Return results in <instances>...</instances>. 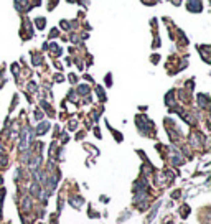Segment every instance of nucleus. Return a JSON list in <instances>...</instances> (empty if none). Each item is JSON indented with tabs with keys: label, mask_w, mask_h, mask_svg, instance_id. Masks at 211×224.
I'll return each instance as SVG.
<instances>
[{
	"label": "nucleus",
	"mask_w": 211,
	"mask_h": 224,
	"mask_svg": "<svg viewBox=\"0 0 211 224\" xmlns=\"http://www.w3.org/2000/svg\"><path fill=\"white\" fill-rule=\"evenodd\" d=\"M69 204L74 206V208H78V206L83 204V198H69Z\"/></svg>",
	"instance_id": "f257e3e1"
},
{
	"label": "nucleus",
	"mask_w": 211,
	"mask_h": 224,
	"mask_svg": "<svg viewBox=\"0 0 211 224\" xmlns=\"http://www.w3.org/2000/svg\"><path fill=\"white\" fill-rule=\"evenodd\" d=\"M48 127H50V125H48L46 122H45V124H41V127H38V133H40V135H43V133L48 130Z\"/></svg>",
	"instance_id": "f03ea898"
},
{
	"label": "nucleus",
	"mask_w": 211,
	"mask_h": 224,
	"mask_svg": "<svg viewBox=\"0 0 211 224\" xmlns=\"http://www.w3.org/2000/svg\"><path fill=\"white\" fill-rule=\"evenodd\" d=\"M79 91L83 92V94H86V92L89 91V89H88V86H81V88H79Z\"/></svg>",
	"instance_id": "7ed1b4c3"
}]
</instances>
